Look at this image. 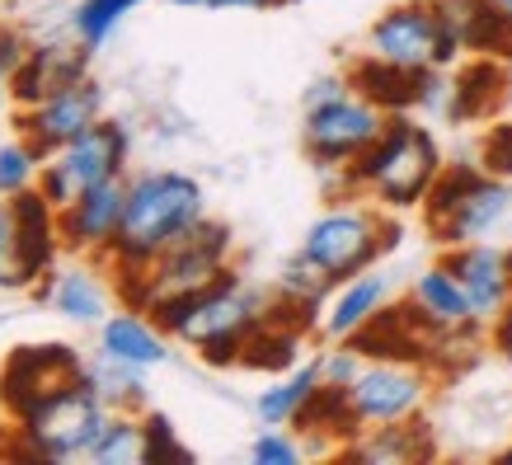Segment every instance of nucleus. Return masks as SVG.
<instances>
[{"label": "nucleus", "instance_id": "f257e3e1", "mask_svg": "<svg viewBox=\"0 0 512 465\" xmlns=\"http://www.w3.org/2000/svg\"><path fill=\"white\" fill-rule=\"evenodd\" d=\"M202 217H207V188L193 174H184V170L127 174L123 221H118V235H113L109 254H104V264L113 273V287L146 273Z\"/></svg>", "mask_w": 512, "mask_h": 465}, {"label": "nucleus", "instance_id": "f03ea898", "mask_svg": "<svg viewBox=\"0 0 512 465\" xmlns=\"http://www.w3.org/2000/svg\"><path fill=\"white\" fill-rule=\"evenodd\" d=\"M151 320L174 343L193 348L207 367H240V353H245L249 334L264 325V320H273V292L254 287L249 278H240V268H231L212 287L160 306Z\"/></svg>", "mask_w": 512, "mask_h": 465}, {"label": "nucleus", "instance_id": "7ed1b4c3", "mask_svg": "<svg viewBox=\"0 0 512 465\" xmlns=\"http://www.w3.org/2000/svg\"><path fill=\"white\" fill-rule=\"evenodd\" d=\"M442 170L447 155L433 127L419 123V113H390L381 137L343 170L339 193H362L400 217V212H419Z\"/></svg>", "mask_w": 512, "mask_h": 465}, {"label": "nucleus", "instance_id": "20e7f679", "mask_svg": "<svg viewBox=\"0 0 512 465\" xmlns=\"http://www.w3.org/2000/svg\"><path fill=\"white\" fill-rule=\"evenodd\" d=\"M404 240V226L395 221V212H386L381 202L362 198V193H339L325 212L306 226L301 235V254L320 264L334 282L357 278L376 268L386 254H395Z\"/></svg>", "mask_w": 512, "mask_h": 465}, {"label": "nucleus", "instance_id": "39448f33", "mask_svg": "<svg viewBox=\"0 0 512 465\" xmlns=\"http://www.w3.org/2000/svg\"><path fill=\"white\" fill-rule=\"evenodd\" d=\"M423 231L437 249H456L470 240H494L512 221V179H498L480 160H456L437 174L433 193L423 198Z\"/></svg>", "mask_w": 512, "mask_h": 465}, {"label": "nucleus", "instance_id": "423d86ee", "mask_svg": "<svg viewBox=\"0 0 512 465\" xmlns=\"http://www.w3.org/2000/svg\"><path fill=\"white\" fill-rule=\"evenodd\" d=\"M235 268V231L217 217H202L193 231H184L156 264L137 273V278L118 282V301L156 315L160 306H170L179 296H193L202 287H212Z\"/></svg>", "mask_w": 512, "mask_h": 465}, {"label": "nucleus", "instance_id": "0eeeda50", "mask_svg": "<svg viewBox=\"0 0 512 465\" xmlns=\"http://www.w3.org/2000/svg\"><path fill=\"white\" fill-rule=\"evenodd\" d=\"M109 404L90 386H71L43 400L10 428V451L24 461H90L94 442L109 428Z\"/></svg>", "mask_w": 512, "mask_h": 465}, {"label": "nucleus", "instance_id": "6e6552de", "mask_svg": "<svg viewBox=\"0 0 512 465\" xmlns=\"http://www.w3.org/2000/svg\"><path fill=\"white\" fill-rule=\"evenodd\" d=\"M381 62L395 66H437V71H456L466 62V38L456 33L447 19L442 0H395L390 10L372 19L367 29V47Z\"/></svg>", "mask_w": 512, "mask_h": 465}, {"label": "nucleus", "instance_id": "1a4fd4ad", "mask_svg": "<svg viewBox=\"0 0 512 465\" xmlns=\"http://www.w3.org/2000/svg\"><path fill=\"white\" fill-rule=\"evenodd\" d=\"M386 118L390 113H381L372 99H362L357 90L339 94V99H329V104L306 109V118H301V146H306V160L325 174L329 193H339L343 170H348L357 155L381 137Z\"/></svg>", "mask_w": 512, "mask_h": 465}, {"label": "nucleus", "instance_id": "9d476101", "mask_svg": "<svg viewBox=\"0 0 512 465\" xmlns=\"http://www.w3.org/2000/svg\"><path fill=\"white\" fill-rule=\"evenodd\" d=\"M127 160H132V127L104 113L90 132H80L71 146L47 155L43 170H38V188L62 212L85 188L104 184V179H127Z\"/></svg>", "mask_w": 512, "mask_h": 465}, {"label": "nucleus", "instance_id": "9b49d317", "mask_svg": "<svg viewBox=\"0 0 512 465\" xmlns=\"http://www.w3.org/2000/svg\"><path fill=\"white\" fill-rule=\"evenodd\" d=\"M71 386H85V353L66 339L19 343L0 362V409L10 414V423Z\"/></svg>", "mask_w": 512, "mask_h": 465}, {"label": "nucleus", "instance_id": "f8f14e48", "mask_svg": "<svg viewBox=\"0 0 512 465\" xmlns=\"http://www.w3.org/2000/svg\"><path fill=\"white\" fill-rule=\"evenodd\" d=\"M437 376L423 362H404V357H367V367L357 372L348 386L353 419L362 428H386V423L419 419L428 400H433Z\"/></svg>", "mask_w": 512, "mask_h": 465}, {"label": "nucleus", "instance_id": "ddd939ff", "mask_svg": "<svg viewBox=\"0 0 512 465\" xmlns=\"http://www.w3.org/2000/svg\"><path fill=\"white\" fill-rule=\"evenodd\" d=\"M348 85L362 99H372L381 113H447L451 71H437V66L414 71V66H395L362 52L348 66Z\"/></svg>", "mask_w": 512, "mask_h": 465}, {"label": "nucleus", "instance_id": "4468645a", "mask_svg": "<svg viewBox=\"0 0 512 465\" xmlns=\"http://www.w3.org/2000/svg\"><path fill=\"white\" fill-rule=\"evenodd\" d=\"M99 118H104V85L94 76H85L76 85L29 104V109H15V137H24L47 160L62 146H71L80 132H90Z\"/></svg>", "mask_w": 512, "mask_h": 465}, {"label": "nucleus", "instance_id": "2eb2a0df", "mask_svg": "<svg viewBox=\"0 0 512 465\" xmlns=\"http://www.w3.org/2000/svg\"><path fill=\"white\" fill-rule=\"evenodd\" d=\"M442 264L456 273L470 310H475V320L489 329L494 325V315L508 306V296H512V245H498V240H470V245L442 249Z\"/></svg>", "mask_w": 512, "mask_h": 465}, {"label": "nucleus", "instance_id": "dca6fc26", "mask_svg": "<svg viewBox=\"0 0 512 465\" xmlns=\"http://www.w3.org/2000/svg\"><path fill=\"white\" fill-rule=\"evenodd\" d=\"M113 273L104 259H85V254H76V264L71 268H52L47 273V282H38L33 287V296L38 301H47V306L57 310L62 320H71V325L80 329H94L104 315L113 310Z\"/></svg>", "mask_w": 512, "mask_h": 465}, {"label": "nucleus", "instance_id": "f3484780", "mask_svg": "<svg viewBox=\"0 0 512 465\" xmlns=\"http://www.w3.org/2000/svg\"><path fill=\"white\" fill-rule=\"evenodd\" d=\"M90 57L94 47L80 43L76 33L71 38H47V43H33L24 66H19L15 76H10V94H15V109H29L47 94L66 90V85H76V80L90 76Z\"/></svg>", "mask_w": 512, "mask_h": 465}, {"label": "nucleus", "instance_id": "a211bd4d", "mask_svg": "<svg viewBox=\"0 0 512 465\" xmlns=\"http://www.w3.org/2000/svg\"><path fill=\"white\" fill-rule=\"evenodd\" d=\"M123 198H127V179H104V184L85 188L76 202H66L62 212V240L66 254H85V259H104L118 235L123 221Z\"/></svg>", "mask_w": 512, "mask_h": 465}, {"label": "nucleus", "instance_id": "6ab92c4d", "mask_svg": "<svg viewBox=\"0 0 512 465\" xmlns=\"http://www.w3.org/2000/svg\"><path fill=\"white\" fill-rule=\"evenodd\" d=\"M512 104V71L503 57H470L451 71L447 113L456 127L466 123H494L498 113Z\"/></svg>", "mask_w": 512, "mask_h": 465}, {"label": "nucleus", "instance_id": "aec40b11", "mask_svg": "<svg viewBox=\"0 0 512 465\" xmlns=\"http://www.w3.org/2000/svg\"><path fill=\"white\" fill-rule=\"evenodd\" d=\"M404 301H409V310L419 315V325H428L433 334H442V339H456V334H480L484 339V325L475 320V310H470L461 282H456V273H451L442 259L409 278Z\"/></svg>", "mask_w": 512, "mask_h": 465}, {"label": "nucleus", "instance_id": "412c9836", "mask_svg": "<svg viewBox=\"0 0 512 465\" xmlns=\"http://www.w3.org/2000/svg\"><path fill=\"white\" fill-rule=\"evenodd\" d=\"M94 348H99V353H109V357H118V362L146 367V372H156V367H165V362L174 357L170 334H165L146 310L127 306V301H118V306L94 325Z\"/></svg>", "mask_w": 512, "mask_h": 465}, {"label": "nucleus", "instance_id": "4be33fe9", "mask_svg": "<svg viewBox=\"0 0 512 465\" xmlns=\"http://www.w3.org/2000/svg\"><path fill=\"white\" fill-rule=\"evenodd\" d=\"M390 306V278L386 273H357V278H343L334 282V292L325 296V306H320V320H315V334L325 343H343L353 339L357 329H367Z\"/></svg>", "mask_w": 512, "mask_h": 465}, {"label": "nucleus", "instance_id": "5701e85b", "mask_svg": "<svg viewBox=\"0 0 512 465\" xmlns=\"http://www.w3.org/2000/svg\"><path fill=\"white\" fill-rule=\"evenodd\" d=\"M348 461H367V465H414L437 456L433 428L419 419H404V423H386V428H362V433L339 451Z\"/></svg>", "mask_w": 512, "mask_h": 465}, {"label": "nucleus", "instance_id": "b1692460", "mask_svg": "<svg viewBox=\"0 0 512 465\" xmlns=\"http://www.w3.org/2000/svg\"><path fill=\"white\" fill-rule=\"evenodd\" d=\"M268 292H273V310H278V315H287V320H296V325H306L315 334V320H320L325 296L334 292V278L296 249L292 259L278 268V278H273Z\"/></svg>", "mask_w": 512, "mask_h": 465}, {"label": "nucleus", "instance_id": "393cba45", "mask_svg": "<svg viewBox=\"0 0 512 465\" xmlns=\"http://www.w3.org/2000/svg\"><path fill=\"white\" fill-rule=\"evenodd\" d=\"M320 386H325V376H320V362H315V357L296 362L292 372L268 376V386L254 395V419H259V428H292L296 414L306 409V400H311Z\"/></svg>", "mask_w": 512, "mask_h": 465}, {"label": "nucleus", "instance_id": "a878e982", "mask_svg": "<svg viewBox=\"0 0 512 465\" xmlns=\"http://www.w3.org/2000/svg\"><path fill=\"white\" fill-rule=\"evenodd\" d=\"M306 334L311 329L296 325V320H287V315H278L273 310V320H264V325L249 334L245 353H240V367L245 372H259V376H282L292 372L296 362H306Z\"/></svg>", "mask_w": 512, "mask_h": 465}, {"label": "nucleus", "instance_id": "bb28decb", "mask_svg": "<svg viewBox=\"0 0 512 465\" xmlns=\"http://www.w3.org/2000/svg\"><path fill=\"white\" fill-rule=\"evenodd\" d=\"M146 376H151L146 367L118 362V357L99 353V348L85 357V386L109 404L113 414H141V409H151V400H146Z\"/></svg>", "mask_w": 512, "mask_h": 465}, {"label": "nucleus", "instance_id": "cd10ccee", "mask_svg": "<svg viewBox=\"0 0 512 465\" xmlns=\"http://www.w3.org/2000/svg\"><path fill=\"white\" fill-rule=\"evenodd\" d=\"M94 465H146V419L141 414H109V428L90 451Z\"/></svg>", "mask_w": 512, "mask_h": 465}, {"label": "nucleus", "instance_id": "c85d7f7f", "mask_svg": "<svg viewBox=\"0 0 512 465\" xmlns=\"http://www.w3.org/2000/svg\"><path fill=\"white\" fill-rule=\"evenodd\" d=\"M137 5H146V0H76V10H71V33H76L80 43L104 47Z\"/></svg>", "mask_w": 512, "mask_h": 465}, {"label": "nucleus", "instance_id": "c756f323", "mask_svg": "<svg viewBox=\"0 0 512 465\" xmlns=\"http://www.w3.org/2000/svg\"><path fill=\"white\" fill-rule=\"evenodd\" d=\"M38 278L29 273V259H24V245H19V226L10 202L0 198V292H33Z\"/></svg>", "mask_w": 512, "mask_h": 465}, {"label": "nucleus", "instance_id": "7c9ffc66", "mask_svg": "<svg viewBox=\"0 0 512 465\" xmlns=\"http://www.w3.org/2000/svg\"><path fill=\"white\" fill-rule=\"evenodd\" d=\"M38 170H43V155L33 151L24 137L5 141L0 146V198H15L24 188H38Z\"/></svg>", "mask_w": 512, "mask_h": 465}, {"label": "nucleus", "instance_id": "2f4dec72", "mask_svg": "<svg viewBox=\"0 0 512 465\" xmlns=\"http://www.w3.org/2000/svg\"><path fill=\"white\" fill-rule=\"evenodd\" d=\"M141 419H146V465H188L193 461V451L179 442V428L170 423V414H160V409H141Z\"/></svg>", "mask_w": 512, "mask_h": 465}, {"label": "nucleus", "instance_id": "473e14b6", "mask_svg": "<svg viewBox=\"0 0 512 465\" xmlns=\"http://www.w3.org/2000/svg\"><path fill=\"white\" fill-rule=\"evenodd\" d=\"M301 456H306V437L292 428H259V437L249 442L254 465H301Z\"/></svg>", "mask_w": 512, "mask_h": 465}, {"label": "nucleus", "instance_id": "72a5a7b5", "mask_svg": "<svg viewBox=\"0 0 512 465\" xmlns=\"http://www.w3.org/2000/svg\"><path fill=\"white\" fill-rule=\"evenodd\" d=\"M315 362H320V376H325V386H353L357 372L367 367V353L357 348V343H325L320 353H315Z\"/></svg>", "mask_w": 512, "mask_h": 465}, {"label": "nucleus", "instance_id": "f704fd0d", "mask_svg": "<svg viewBox=\"0 0 512 465\" xmlns=\"http://www.w3.org/2000/svg\"><path fill=\"white\" fill-rule=\"evenodd\" d=\"M480 160L489 174H498V179H512V123L508 118H494V123L480 132Z\"/></svg>", "mask_w": 512, "mask_h": 465}, {"label": "nucleus", "instance_id": "c9c22d12", "mask_svg": "<svg viewBox=\"0 0 512 465\" xmlns=\"http://www.w3.org/2000/svg\"><path fill=\"white\" fill-rule=\"evenodd\" d=\"M29 38H24V33L19 29H10V24H5V29H0V76L10 80L19 71V66H24V57H29Z\"/></svg>", "mask_w": 512, "mask_h": 465}, {"label": "nucleus", "instance_id": "e433bc0d", "mask_svg": "<svg viewBox=\"0 0 512 465\" xmlns=\"http://www.w3.org/2000/svg\"><path fill=\"white\" fill-rule=\"evenodd\" d=\"M353 85H348V71H334V76H315L311 85H306V94H301V109H315V104H329V99H339V94H348Z\"/></svg>", "mask_w": 512, "mask_h": 465}, {"label": "nucleus", "instance_id": "4c0bfd02", "mask_svg": "<svg viewBox=\"0 0 512 465\" xmlns=\"http://www.w3.org/2000/svg\"><path fill=\"white\" fill-rule=\"evenodd\" d=\"M484 343H489L503 362H512V296H508V306L494 315V325L484 329Z\"/></svg>", "mask_w": 512, "mask_h": 465}, {"label": "nucleus", "instance_id": "58836bf2", "mask_svg": "<svg viewBox=\"0 0 512 465\" xmlns=\"http://www.w3.org/2000/svg\"><path fill=\"white\" fill-rule=\"evenodd\" d=\"M282 0H212V10H273Z\"/></svg>", "mask_w": 512, "mask_h": 465}, {"label": "nucleus", "instance_id": "ea45409f", "mask_svg": "<svg viewBox=\"0 0 512 465\" xmlns=\"http://www.w3.org/2000/svg\"><path fill=\"white\" fill-rule=\"evenodd\" d=\"M174 10H212V0H165Z\"/></svg>", "mask_w": 512, "mask_h": 465}, {"label": "nucleus", "instance_id": "a19ab883", "mask_svg": "<svg viewBox=\"0 0 512 465\" xmlns=\"http://www.w3.org/2000/svg\"><path fill=\"white\" fill-rule=\"evenodd\" d=\"M5 104H15V94H10V80L0 76V113H5Z\"/></svg>", "mask_w": 512, "mask_h": 465}, {"label": "nucleus", "instance_id": "79ce46f5", "mask_svg": "<svg viewBox=\"0 0 512 465\" xmlns=\"http://www.w3.org/2000/svg\"><path fill=\"white\" fill-rule=\"evenodd\" d=\"M489 5H494V10H498L503 19H512V0H489Z\"/></svg>", "mask_w": 512, "mask_h": 465}, {"label": "nucleus", "instance_id": "37998d69", "mask_svg": "<svg viewBox=\"0 0 512 465\" xmlns=\"http://www.w3.org/2000/svg\"><path fill=\"white\" fill-rule=\"evenodd\" d=\"M494 461H498V465H512V447H503V451L494 456Z\"/></svg>", "mask_w": 512, "mask_h": 465}, {"label": "nucleus", "instance_id": "c03bdc74", "mask_svg": "<svg viewBox=\"0 0 512 465\" xmlns=\"http://www.w3.org/2000/svg\"><path fill=\"white\" fill-rule=\"evenodd\" d=\"M282 5H296V0H282Z\"/></svg>", "mask_w": 512, "mask_h": 465}, {"label": "nucleus", "instance_id": "a18cd8bd", "mask_svg": "<svg viewBox=\"0 0 512 465\" xmlns=\"http://www.w3.org/2000/svg\"><path fill=\"white\" fill-rule=\"evenodd\" d=\"M508 231H512V221H508Z\"/></svg>", "mask_w": 512, "mask_h": 465}]
</instances>
